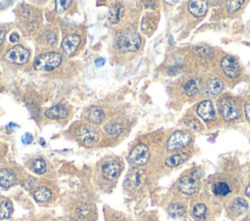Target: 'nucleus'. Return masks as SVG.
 <instances>
[{"mask_svg": "<svg viewBox=\"0 0 250 221\" xmlns=\"http://www.w3.org/2000/svg\"><path fill=\"white\" fill-rule=\"evenodd\" d=\"M209 190L212 196L218 200L230 198L238 186V181L229 173H217L208 180Z\"/></svg>", "mask_w": 250, "mask_h": 221, "instance_id": "f257e3e1", "label": "nucleus"}, {"mask_svg": "<svg viewBox=\"0 0 250 221\" xmlns=\"http://www.w3.org/2000/svg\"><path fill=\"white\" fill-rule=\"evenodd\" d=\"M218 109L220 115L227 122L237 120L241 114L238 101L229 95H224L218 100Z\"/></svg>", "mask_w": 250, "mask_h": 221, "instance_id": "f03ea898", "label": "nucleus"}, {"mask_svg": "<svg viewBox=\"0 0 250 221\" xmlns=\"http://www.w3.org/2000/svg\"><path fill=\"white\" fill-rule=\"evenodd\" d=\"M200 175L197 169L193 168L189 173L183 174L177 181V189L180 193L187 196L196 195L200 190Z\"/></svg>", "mask_w": 250, "mask_h": 221, "instance_id": "7ed1b4c3", "label": "nucleus"}, {"mask_svg": "<svg viewBox=\"0 0 250 221\" xmlns=\"http://www.w3.org/2000/svg\"><path fill=\"white\" fill-rule=\"evenodd\" d=\"M62 55L56 52H47L37 55L33 61V68L41 71H51L57 68L62 62Z\"/></svg>", "mask_w": 250, "mask_h": 221, "instance_id": "20e7f679", "label": "nucleus"}, {"mask_svg": "<svg viewBox=\"0 0 250 221\" xmlns=\"http://www.w3.org/2000/svg\"><path fill=\"white\" fill-rule=\"evenodd\" d=\"M117 46L120 51L127 52H136L142 43L141 37L138 33L132 31H123L117 36Z\"/></svg>", "mask_w": 250, "mask_h": 221, "instance_id": "39448f33", "label": "nucleus"}, {"mask_svg": "<svg viewBox=\"0 0 250 221\" xmlns=\"http://www.w3.org/2000/svg\"><path fill=\"white\" fill-rule=\"evenodd\" d=\"M192 140V135L188 130H177L173 132L166 142L167 151H178L188 147Z\"/></svg>", "mask_w": 250, "mask_h": 221, "instance_id": "423d86ee", "label": "nucleus"}, {"mask_svg": "<svg viewBox=\"0 0 250 221\" xmlns=\"http://www.w3.org/2000/svg\"><path fill=\"white\" fill-rule=\"evenodd\" d=\"M249 205L248 202L242 197H233L231 198L226 206V212L229 218L235 220L246 214L248 211Z\"/></svg>", "mask_w": 250, "mask_h": 221, "instance_id": "0eeeda50", "label": "nucleus"}, {"mask_svg": "<svg viewBox=\"0 0 250 221\" xmlns=\"http://www.w3.org/2000/svg\"><path fill=\"white\" fill-rule=\"evenodd\" d=\"M150 157L149 148L146 144H138L131 151L128 161L132 166L138 167L146 165Z\"/></svg>", "mask_w": 250, "mask_h": 221, "instance_id": "6e6552de", "label": "nucleus"}, {"mask_svg": "<svg viewBox=\"0 0 250 221\" xmlns=\"http://www.w3.org/2000/svg\"><path fill=\"white\" fill-rule=\"evenodd\" d=\"M190 215L196 221H207L210 216V203L205 199L194 200L190 205Z\"/></svg>", "mask_w": 250, "mask_h": 221, "instance_id": "1a4fd4ad", "label": "nucleus"}, {"mask_svg": "<svg viewBox=\"0 0 250 221\" xmlns=\"http://www.w3.org/2000/svg\"><path fill=\"white\" fill-rule=\"evenodd\" d=\"M220 68L223 74L229 79H236L240 75V65L233 56H224L220 61Z\"/></svg>", "mask_w": 250, "mask_h": 221, "instance_id": "9d476101", "label": "nucleus"}, {"mask_svg": "<svg viewBox=\"0 0 250 221\" xmlns=\"http://www.w3.org/2000/svg\"><path fill=\"white\" fill-rule=\"evenodd\" d=\"M29 57H30L29 51L21 45L15 46L11 50H9L4 56V58L7 61L15 64H23L28 61Z\"/></svg>", "mask_w": 250, "mask_h": 221, "instance_id": "9b49d317", "label": "nucleus"}, {"mask_svg": "<svg viewBox=\"0 0 250 221\" xmlns=\"http://www.w3.org/2000/svg\"><path fill=\"white\" fill-rule=\"evenodd\" d=\"M196 113L206 123L213 122L216 119V110L214 104L209 99L203 100L197 105Z\"/></svg>", "mask_w": 250, "mask_h": 221, "instance_id": "f8f14e48", "label": "nucleus"}, {"mask_svg": "<svg viewBox=\"0 0 250 221\" xmlns=\"http://www.w3.org/2000/svg\"><path fill=\"white\" fill-rule=\"evenodd\" d=\"M78 139L85 145H92L99 140V132L90 126H84L77 131Z\"/></svg>", "mask_w": 250, "mask_h": 221, "instance_id": "ddd939ff", "label": "nucleus"}, {"mask_svg": "<svg viewBox=\"0 0 250 221\" xmlns=\"http://www.w3.org/2000/svg\"><path fill=\"white\" fill-rule=\"evenodd\" d=\"M202 84L196 77L188 78L182 85V92L188 96H194L200 92Z\"/></svg>", "mask_w": 250, "mask_h": 221, "instance_id": "4468645a", "label": "nucleus"}, {"mask_svg": "<svg viewBox=\"0 0 250 221\" xmlns=\"http://www.w3.org/2000/svg\"><path fill=\"white\" fill-rule=\"evenodd\" d=\"M121 167L117 161L115 160H108L104 163L102 166V172L105 179L113 180L115 179L120 173Z\"/></svg>", "mask_w": 250, "mask_h": 221, "instance_id": "2eb2a0df", "label": "nucleus"}, {"mask_svg": "<svg viewBox=\"0 0 250 221\" xmlns=\"http://www.w3.org/2000/svg\"><path fill=\"white\" fill-rule=\"evenodd\" d=\"M80 44V37L76 34H69L63 38L62 42V48L66 56L72 55Z\"/></svg>", "mask_w": 250, "mask_h": 221, "instance_id": "dca6fc26", "label": "nucleus"}, {"mask_svg": "<svg viewBox=\"0 0 250 221\" xmlns=\"http://www.w3.org/2000/svg\"><path fill=\"white\" fill-rule=\"evenodd\" d=\"M224 90V83L220 78H211L204 87V92L207 96L213 97L220 94Z\"/></svg>", "mask_w": 250, "mask_h": 221, "instance_id": "f3484780", "label": "nucleus"}, {"mask_svg": "<svg viewBox=\"0 0 250 221\" xmlns=\"http://www.w3.org/2000/svg\"><path fill=\"white\" fill-rule=\"evenodd\" d=\"M188 12L195 18L203 17L208 10V3L206 1L193 0L189 1L188 5Z\"/></svg>", "mask_w": 250, "mask_h": 221, "instance_id": "a211bd4d", "label": "nucleus"}, {"mask_svg": "<svg viewBox=\"0 0 250 221\" xmlns=\"http://www.w3.org/2000/svg\"><path fill=\"white\" fill-rule=\"evenodd\" d=\"M168 214L173 218H182L188 212V206L186 203L183 202H172L167 207Z\"/></svg>", "mask_w": 250, "mask_h": 221, "instance_id": "6ab92c4d", "label": "nucleus"}, {"mask_svg": "<svg viewBox=\"0 0 250 221\" xmlns=\"http://www.w3.org/2000/svg\"><path fill=\"white\" fill-rule=\"evenodd\" d=\"M189 158V154L188 152H178L171 156H169L165 160V166L167 167H177L184 164L186 161H188Z\"/></svg>", "mask_w": 250, "mask_h": 221, "instance_id": "aec40b11", "label": "nucleus"}, {"mask_svg": "<svg viewBox=\"0 0 250 221\" xmlns=\"http://www.w3.org/2000/svg\"><path fill=\"white\" fill-rule=\"evenodd\" d=\"M16 175L9 168L0 169V186L3 188H10L16 183Z\"/></svg>", "mask_w": 250, "mask_h": 221, "instance_id": "412c9836", "label": "nucleus"}, {"mask_svg": "<svg viewBox=\"0 0 250 221\" xmlns=\"http://www.w3.org/2000/svg\"><path fill=\"white\" fill-rule=\"evenodd\" d=\"M45 116L49 119H63L67 116V110L64 106L57 104L45 111Z\"/></svg>", "mask_w": 250, "mask_h": 221, "instance_id": "4be33fe9", "label": "nucleus"}, {"mask_svg": "<svg viewBox=\"0 0 250 221\" xmlns=\"http://www.w3.org/2000/svg\"><path fill=\"white\" fill-rule=\"evenodd\" d=\"M87 117L91 123L101 124L104 119V113L100 107L92 106L87 112Z\"/></svg>", "mask_w": 250, "mask_h": 221, "instance_id": "5701e85b", "label": "nucleus"}, {"mask_svg": "<svg viewBox=\"0 0 250 221\" xmlns=\"http://www.w3.org/2000/svg\"><path fill=\"white\" fill-rule=\"evenodd\" d=\"M123 13H124V7L121 4L119 3L112 4V6L109 8V11H108V18L110 22L117 23L120 20Z\"/></svg>", "mask_w": 250, "mask_h": 221, "instance_id": "b1692460", "label": "nucleus"}, {"mask_svg": "<svg viewBox=\"0 0 250 221\" xmlns=\"http://www.w3.org/2000/svg\"><path fill=\"white\" fill-rule=\"evenodd\" d=\"M104 130L111 136H118L123 130V126L119 122L110 121L104 126Z\"/></svg>", "mask_w": 250, "mask_h": 221, "instance_id": "393cba45", "label": "nucleus"}, {"mask_svg": "<svg viewBox=\"0 0 250 221\" xmlns=\"http://www.w3.org/2000/svg\"><path fill=\"white\" fill-rule=\"evenodd\" d=\"M33 196H34L35 200L38 201V202H47L51 199L52 192L49 188L41 186V187H38L34 190Z\"/></svg>", "mask_w": 250, "mask_h": 221, "instance_id": "a878e982", "label": "nucleus"}, {"mask_svg": "<svg viewBox=\"0 0 250 221\" xmlns=\"http://www.w3.org/2000/svg\"><path fill=\"white\" fill-rule=\"evenodd\" d=\"M13 213V205L10 201L0 203V220L9 219Z\"/></svg>", "mask_w": 250, "mask_h": 221, "instance_id": "bb28decb", "label": "nucleus"}, {"mask_svg": "<svg viewBox=\"0 0 250 221\" xmlns=\"http://www.w3.org/2000/svg\"><path fill=\"white\" fill-rule=\"evenodd\" d=\"M32 170L37 174H43L46 171V162L42 158H37L32 163Z\"/></svg>", "mask_w": 250, "mask_h": 221, "instance_id": "cd10ccee", "label": "nucleus"}, {"mask_svg": "<svg viewBox=\"0 0 250 221\" xmlns=\"http://www.w3.org/2000/svg\"><path fill=\"white\" fill-rule=\"evenodd\" d=\"M243 4V1H229L227 2V10L229 14L235 13Z\"/></svg>", "mask_w": 250, "mask_h": 221, "instance_id": "c85d7f7f", "label": "nucleus"}, {"mask_svg": "<svg viewBox=\"0 0 250 221\" xmlns=\"http://www.w3.org/2000/svg\"><path fill=\"white\" fill-rule=\"evenodd\" d=\"M71 4L70 0H64V1H56V11L58 13H64L66 9Z\"/></svg>", "mask_w": 250, "mask_h": 221, "instance_id": "c756f323", "label": "nucleus"}, {"mask_svg": "<svg viewBox=\"0 0 250 221\" xmlns=\"http://www.w3.org/2000/svg\"><path fill=\"white\" fill-rule=\"evenodd\" d=\"M188 125L191 129H194V130H200L202 129L201 123L196 119H191L190 121H188Z\"/></svg>", "mask_w": 250, "mask_h": 221, "instance_id": "7c9ffc66", "label": "nucleus"}, {"mask_svg": "<svg viewBox=\"0 0 250 221\" xmlns=\"http://www.w3.org/2000/svg\"><path fill=\"white\" fill-rule=\"evenodd\" d=\"M244 113L247 121L250 124V98H248L244 103Z\"/></svg>", "mask_w": 250, "mask_h": 221, "instance_id": "2f4dec72", "label": "nucleus"}, {"mask_svg": "<svg viewBox=\"0 0 250 221\" xmlns=\"http://www.w3.org/2000/svg\"><path fill=\"white\" fill-rule=\"evenodd\" d=\"M32 135L30 134V133H28V132H26V133H24L23 135H22V137H21V141L24 143V144H29V143H31L32 142Z\"/></svg>", "mask_w": 250, "mask_h": 221, "instance_id": "473e14b6", "label": "nucleus"}, {"mask_svg": "<svg viewBox=\"0 0 250 221\" xmlns=\"http://www.w3.org/2000/svg\"><path fill=\"white\" fill-rule=\"evenodd\" d=\"M46 38H47V41H48V43L49 44H51V45H54L55 43H56V36L53 34V33H47V36H46Z\"/></svg>", "mask_w": 250, "mask_h": 221, "instance_id": "72a5a7b5", "label": "nucleus"}, {"mask_svg": "<svg viewBox=\"0 0 250 221\" xmlns=\"http://www.w3.org/2000/svg\"><path fill=\"white\" fill-rule=\"evenodd\" d=\"M5 34H6V30H5L4 26H2L0 24V45L3 43V41L5 39Z\"/></svg>", "mask_w": 250, "mask_h": 221, "instance_id": "f704fd0d", "label": "nucleus"}, {"mask_svg": "<svg viewBox=\"0 0 250 221\" xmlns=\"http://www.w3.org/2000/svg\"><path fill=\"white\" fill-rule=\"evenodd\" d=\"M19 40H20L19 34H17V33H12V34L10 35V41H11L12 43H17Z\"/></svg>", "mask_w": 250, "mask_h": 221, "instance_id": "c9c22d12", "label": "nucleus"}, {"mask_svg": "<svg viewBox=\"0 0 250 221\" xmlns=\"http://www.w3.org/2000/svg\"><path fill=\"white\" fill-rule=\"evenodd\" d=\"M104 63H105V59H104V58H103V57L97 58V59L95 60V64H96V66H98V67L103 66Z\"/></svg>", "mask_w": 250, "mask_h": 221, "instance_id": "e433bc0d", "label": "nucleus"}, {"mask_svg": "<svg viewBox=\"0 0 250 221\" xmlns=\"http://www.w3.org/2000/svg\"><path fill=\"white\" fill-rule=\"evenodd\" d=\"M244 193H245V195H246L248 198H250V182L246 185V187H245V189H244Z\"/></svg>", "mask_w": 250, "mask_h": 221, "instance_id": "4c0bfd02", "label": "nucleus"}, {"mask_svg": "<svg viewBox=\"0 0 250 221\" xmlns=\"http://www.w3.org/2000/svg\"><path fill=\"white\" fill-rule=\"evenodd\" d=\"M239 221H250V215H246V216L242 217Z\"/></svg>", "mask_w": 250, "mask_h": 221, "instance_id": "58836bf2", "label": "nucleus"}, {"mask_svg": "<svg viewBox=\"0 0 250 221\" xmlns=\"http://www.w3.org/2000/svg\"><path fill=\"white\" fill-rule=\"evenodd\" d=\"M165 3H168V4H176V3H178V1H165Z\"/></svg>", "mask_w": 250, "mask_h": 221, "instance_id": "ea45409f", "label": "nucleus"}]
</instances>
